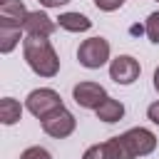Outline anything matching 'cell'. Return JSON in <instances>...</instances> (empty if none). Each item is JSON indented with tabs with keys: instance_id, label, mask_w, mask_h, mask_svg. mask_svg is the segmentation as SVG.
Instances as JSON below:
<instances>
[{
	"instance_id": "6da1fadb",
	"label": "cell",
	"mask_w": 159,
	"mask_h": 159,
	"mask_svg": "<svg viewBox=\"0 0 159 159\" xmlns=\"http://www.w3.org/2000/svg\"><path fill=\"white\" fill-rule=\"evenodd\" d=\"M22 55L27 67L40 77H55L60 72V57L47 37H25L22 40Z\"/></svg>"
},
{
	"instance_id": "7a4b0ae2",
	"label": "cell",
	"mask_w": 159,
	"mask_h": 159,
	"mask_svg": "<svg viewBox=\"0 0 159 159\" xmlns=\"http://www.w3.org/2000/svg\"><path fill=\"white\" fill-rule=\"evenodd\" d=\"M25 107H27L30 114H35V117L42 122L45 117H50L52 112L62 109L65 104H62L60 92H55V89H50V87H40V89H32V92L27 94Z\"/></svg>"
},
{
	"instance_id": "3957f363",
	"label": "cell",
	"mask_w": 159,
	"mask_h": 159,
	"mask_svg": "<svg viewBox=\"0 0 159 159\" xmlns=\"http://www.w3.org/2000/svg\"><path fill=\"white\" fill-rule=\"evenodd\" d=\"M77 60L87 70H99L109 60V42L104 37H87L77 47Z\"/></svg>"
},
{
	"instance_id": "277c9868",
	"label": "cell",
	"mask_w": 159,
	"mask_h": 159,
	"mask_svg": "<svg viewBox=\"0 0 159 159\" xmlns=\"http://www.w3.org/2000/svg\"><path fill=\"white\" fill-rule=\"evenodd\" d=\"M107 97H109L107 89H104L99 82H92V80L77 82V84L72 87V99H75L82 109H97Z\"/></svg>"
},
{
	"instance_id": "5b68a950",
	"label": "cell",
	"mask_w": 159,
	"mask_h": 159,
	"mask_svg": "<svg viewBox=\"0 0 159 159\" xmlns=\"http://www.w3.org/2000/svg\"><path fill=\"white\" fill-rule=\"evenodd\" d=\"M75 127H77V119H75V114H72L70 109H65V107L42 119V132L50 134V137H55V139L70 137V134L75 132Z\"/></svg>"
},
{
	"instance_id": "8992f818",
	"label": "cell",
	"mask_w": 159,
	"mask_h": 159,
	"mask_svg": "<svg viewBox=\"0 0 159 159\" xmlns=\"http://www.w3.org/2000/svg\"><path fill=\"white\" fill-rule=\"evenodd\" d=\"M139 72H142V67H139V62L132 55H119V57H114L109 62V77L117 84H132V82H137Z\"/></svg>"
},
{
	"instance_id": "52a82bcc",
	"label": "cell",
	"mask_w": 159,
	"mask_h": 159,
	"mask_svg": "<svg viewBox=\"0 0 159 159\" xmlns=\"http://www.w3.org/2000/svg\"><path fill=\"white\" fill-rule=\"evenodd\" d=\"M124 139L129 144V149L134 152V157H147L157 149V137L154 132L144 129V127H132L124 132Z\"/></svg>"
},
{
	"instance_id": "ba28073f",
	"label": "cell",
	"mask_w": 159,
	"mask_h": 159,
	"mask_svg": "<svg viewBox=\"0 0 159 159\" xmlns=\"http://www.w3.org/2000/svg\"><path fill=\"white\" fill-rule=\"evenodd\" d=\"M22 30H25V35H27V37H50V35L57 30V22H55L47 12L35 10V12H30V15H27V20H25Z\"/></svg>"
},
{
	"instance_id": "9c48e42d",
	"label": "cell",
	"mask_w": 159,
	"mask_h": 159,
	"mask_svg": "<svg viewBox=\"0 0 159 159\" xmlns=\"http://www.w3.org/2000/svg\"><path fill=\"white\" fill-rule=\"evenodd\" d=\"M27 15H30V10L25 7L22 0H0V25L22 27Z\"/></svg>"
},
{
	"instance_id": "30bf717a",
	"label": "cell",
	"mask_w": 159,
	"mask_h": 159,
	"mask_svg": "<svg viewBox=\"0 0 159 159\" xmlns=\"http://www.w3.org/2000/svg\"><path fill=\"white\" fill-rule=\"evenodd\" d=\"M94 114H97V119H102V122H107V124H114V122H119V119L124 117V104H122L119 99H114V97H107V99L94 109Z\"/></svg>"
},
{
	"instance_id": "8fae6325",
	"label": "cell",
	"mask_w": 159,
	"mask_h": 159,
	"mask_svg": "<svg viewBox=\"0 0 159 159\" xmlns=\"http://www.w3.org/2000/svg\"><path fill=\"white\" fill-rule=\"evenodd\" d=\"M57 25L62 30H67V32H87L92 27V20L87 15H82V12H62L57 17Z\"/></svg>"
},
{
	"instance_id": "7c38bea8",
	"label": "cell",
	"mask_w": 159,
	"mask_h": 159,
	"mask_svg": "<svg viewBox=\"0 0 159 159\" xmlns=\"http://www.w3.org/2000/svg\"><path fill=\"white\" fill-rule=\"evenodd\" d=\"M102 144H104V157H107V159H137L134 152L129 149L124 134L112 137V139H107V142H102Z\"/></svg>"
},
{
	"instance_id": "4fadbf2b",
	"label": "cell",
	"mask_w": 159,
	"mask_h": 159,
	"mask_svg": "<svg viewBox=\"0 0 159 159\" xmlns=\"http://www.w3.org/2000/svg\"><path fill=\"white\" fill-rule=\"evenodd\" d=\"M20 119H22V107H20V102L12 99V97H2V99H0V122H2L5 127H12V124H17Z\"/></svg>"
},
{
	"instance_id": "5bb4252c",
	"label": "cell",
	"mask_w": 159,
	"mask_h": 159,
	"mask_svg": "<svg viewBox=\"0 0 159 159\" xmlns=\"http://www.w3.org/2000/svg\"><path fill=\"white\" fill-rule=\"evenodd\" d=\"M22 27H12V25H0V52L7 55L17 47L20 37H22Z\"/></svg>"
},
{
	"instance_id": "9a60e30c",
	"label": "cell",
	"mask_w": 159,
	"mask_h": 159,
	"mask_svg": "<svg viewBox=\"0 0 159 159\" xmlns=\"http://www.w3.org/2000/svg\"><path fill=\"white\" fill-rule=\"evenodd\" d=\"M144 32H147V37H149V42H154V45H159V12H152V15L147 17V25H144Z\"/></svg>"
},
{
	"instance_id": "2e32d148",
	"label": "cell",
	"mask_w": 159,
	"mask_h": 159,
	"mask_svg": "<svg viewBox=\"0 0 159 159\" xmlns=\"http://www.w3.org/2000/svg\"><path fill=\"white\" fill-rule=\"evenodd\" d=\"M20 159H52V154H50L45 147H27V149L20 154Z\"/></svg>"
},
{
	"instance_id": "e0dca14e",
	"label": "cell",
	"mask_w": 159,
	"mask_h": 159,
	"mask_svg": "<svg viewBox=\"0 0 159 159\" xmlns=\"http://www.w3.org/2000/svg\"><path fill=\"white\" fill-rule=\"evenodd\" d=\"M82 159H107V157H104V144H92V147H87L84 154H82Z\"/></svg>"
},
{
	"instance_id": "ac0fdd59",
	"label": "cell",
	"mask_w": 159,
	"mask_h": 159,
	"mask_svg": "<svg viewBox=\"0 0 159 159\" xmlns=\"http://www.w3.org/2000/svg\"><path fill=\"white\" fill-rule=\"evenodd\" d=\"M94 5L102 10V12H114L124 5V0H94Z\"/></svg>"
},
{
	"instance_id": "d6986e66",
	"label": "cell",
	"mask_w": 159,
	"mask_h": 159,
	"mask_svg": "<svg viewBox=\"0 0 159 159\" xmlns=\"http://www.w3.org/2000/svg\"><path fill=\"white\" fill-rule=\"evenodd\" d=\"M147 119H149L152 124H157V127H159V99H157V102H152V104L147 107Z\"/></svg>"
},
{
	"instance_id": "ffe728a7",
	"label": "cell",
	"mask_w": 159,
	"mask_h": 159,
	"mask_svg": "<svg viewBox=\"0 0 159 159\" xmlns=\"http://www.w3.org/2000/svg\"><path fill=\"white\" fill-rule=\"evenodd\" d=\"M42 7H60V5H67L70 0H37Z\"/></svg>"
},
{
	"instance_id": "44dd1931",
	"label": "cell",
	"mask_w": 159,
	"mask_h": 159,
	"mask_svg": "<svg viewBox=\"0 0 159 159\" xmlns=\"http://www.w3.org/2000/svg\"><path fill=\"white\" fill-rule=\"evenodd\" d=\"M154 89H157V92H159V67H157V70H154Z\"/></svg>"
},
{
	"instance_id": "7402d4cb",
	"label": "cell",
	"mask_w": 159,
	"mask_h": 159,
	"mask_svg": "<svg viewBox=\"0 0 159 159\" xmlns=\"http://www.w3.org/2000/svg\"><path fill=\"white\" fill-rule=\"evenodd\" d=\"M157 2H159V0H157Z\"/></svg>"
}]
</instances>
